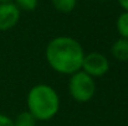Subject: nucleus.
Segmentation results:
<instances>
[{"label":"nucleus","instance_id":"nucleus-1","mask_svg":"<svg viewBox=\"0 0 128 126\" xmlns=\"http://www.w3.org/2000/svg\"><path fill=\"white\" fill-rule=\"evenodd\" d=\"M85 51L81 43L71 36H57L47 43L45 57L48 66L57 73L71 76L81 69Z\"/></svg>","mask_w":128,"mask_h":126},{"label":"nucleus","instance_id":"nucleus-2","mask_svg":"<svg viewBox=\"0 0 128 126\" xmlns=\"http://www.w3.org/2000/svg\"><path fill=\"white\" fill-rule=\"evenodd\" d=\"M26 105L28 111L38 121H48L60 110V96L51 85L36 84L28 93Z\"/></svg>","mask_w":128,"mask_h":126},{"label":"nucleus","instance_id":"nucleus-3","mask_svg":"<svg viewBox=\"0 0 128 126\" xmlns=\"http://www.w3.org/2000/svg\"><path fill=\"white\" fill-rule=\"evenodd\" d=\"M68 91L77 103H87L96 94V81L82 69L70 76Z\"/></svg>","mask_w":128,"mask_h":126},{"label":"nucleus","instance_id":"nucleus-4","mask_svg":"<svg viewBox=\"0 0 128 126\" xmlns=\"http://www.w3.org/2000/svg\"><path fill=\"white\" fill-rule=\"evenodd\" d=\"M81 69L96 79L104 76L110 71V61L103 53L91 52L85 54Z\"/></svg>","mask_w":128,"mask_h":126},{"label":"nucleus","instance_id":"nucleus-5","mask_svg":"<svg viewBox=\"0 0 128 126\" xmlns=\"http://www.w3.org/2000/svg\"><path fill=\"white\" fill-rule=\"evenodd\" d=\"M21 11L18 6L11 2L0 4V31H8L15 27L20 20Z\"/></svg>","mask_w":128,"mask_h":126},{"label":"nucleus","instance_id":"nucleus-6","mask_svg":"<svg viewBox=\"0 0 128 126\" xmlns=\"http://www.w3.org/2000/svg\"><path fill=\"white\" fill-rule=\"evenodd\" d=\"M111 53L112 56L122 62H127L128 61V40L127 39H122L120 37L118 40L113 42L112 47H111Z\"/></svg>","mask_w":128,"mask_h":126},{"label":"nucleus","instance_id":"nucleus-7","mask_svg":"<svg viewBox=\"0 0 128 126\" xmlns=\"http://www.w3.org/2000/svg\"><path fill=\"white\" fill-rule=\"evenodd\" d=\"M51 4L55 7V10H57L58 12L68 14L75 10L77 0H51Z\"/></svg>","mask_w":128,"mask_h":126},{"label":"nucleus","instance_id":"nucleus-8","mask_svg":"<svg viewBox=\"0 0 128 126\" xmlns=\"http://www.w3.org/2000/svg\"><path fill=\"white\" fill-rule=\"evenodd\" d=\"M36 123H38V120L28 110L21 111L16 116V119L14 120V125L15 126H36Z\"/></svg>","mask_w":128,"mask_h":126},{"label":"nucleus","instance_id":"nucleus-9","mask_svg":"<svg viewBox=\"0 0 128 126\" xmlns=\"http://www.w3.org/2000/svg\"><path fill=\"white\" fill-rule=\"evenodd\" d=\"M116 27H117L120 36L122 39L128 40V11H123L118 16V19L116 21Z\"/></svg>","mask_w":128,"mask_h":126},{"label":"nucleus","instance_id":"nucleus-10","mask_svg":"<svg viewBox=\"0 0 128 126\" xmlns=\"http://www.w3.org/2000/svg\"><path fill=\"white\" fill-rule=\"evenodd\" d=\"M12 2L20 11H32L38 7L39 0H14Z\"/></svg>","mask_w":128,"mask_h":126},{"label":"nucleus","instance_id":"nucleus-11","mask_svg":"<svg viewBox=\"0 0 128 126\" xmlns=\"http://www.w3.org/2000/svg\"><path fill=\"white\" fill-rule=\"evenodd\" d=\"M0 126H15L14 120L6 116L5 114H0Z\"/></svg>","mask_w":128,"mask_h":126},{"label":"nucleus","instance_id":"nucleus-12","mask_svg":"<svg viewBox=\"0 0 128 126\" xmlns=\"http://www.w3.org/2000/svg\"><path fill=\"white\" fill-rule=\"evenodd\" d=\"M118 4L123 9V11H128V0H118Z\"/></svg>","mask_w":128,"mask_h":126},{"label":"nucleus","instance_id":"nucleus-13","mask_svg":"<svg viewBox=\"0 0 128 126\" xmlns=\"http://www.w3.org/2000/svg\"><path fill=\"white\" fill-rule=\"evenodd\" d=\"M11 1H14V0H0V4L1 2H11Z\"/></svg>","mask_w":128,"mask_h":126},{"label":"nucleus","instance_id":"nucleus-14","mask_svg":"<svg viewBox=\"0 0 128 126\" xmlns=\"http://www.w3.org/2000/svg\"><path fill=\"white\" fill-rule=\"evenodd\" d=\"M97 1H107V0H97Z\"/></svg>","mask_w":128,"mask_h":126}]
</instances>
